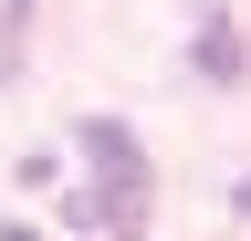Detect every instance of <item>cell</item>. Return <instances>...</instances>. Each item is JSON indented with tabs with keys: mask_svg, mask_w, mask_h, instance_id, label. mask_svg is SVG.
I'll return each mask as SVG.
<instances>
[{
	"mask_svg": "<svg viewBox=\"0 0 251 241\" xmlns=\"http://www.w3.org/2000/svg\"><path fill=\"white\" fill-rule=\"evenodd\" d=\"M84 158H94V220L136 241L147 231V189H157V178H147V147L126 136L115 115H84Z\"/></svg>",
	"mask_w": 251,
	"mask_h": 241,
	"instance_id": "6da1fadb",
	"label": "cell"
},
{
	"mask_svg": "<svg viewBox=\"0 0 251 241\" xmlns=\"http://www.w3.org/2000/svg\"><path fill=\"white\" fill-rule=\"evenodd\" d=\"M0 241H42V231H21V220H11V231H0Z\"/></svg>",
	"mask_w": 251,
	"mask_h": 241,
	"instance_id": "277c9868",
	"label": "cell"
},
{
	"mask_svg": "<svg viewBox=\"0 0 251 241\" xmlns=\"http://www.w3.org/2000/svg\"><path fill=\"white\" fill-rule=\"evenodd\" d=\"M230 199H241V220H251V178H241V189H230Z\"/></svg>",
	"mask_w": 251,
	"mask_h": 241,
	"instance_id": "3957f363",
	"label": "cell"
},
{
	"mask_svg": "<svg viewBox=\"0 0 251 241\" xmlns=\"http://www.w3.org/2000/svg\"><path fill=\"white\" fill-rule=\"evenodd\" d=\"M199 74H209V84H241V32H230L220 11L199 21Z\"/></svg>",
	"mask_w": 251,
	"mask_h": 241,
	"instance_id": "7a4b0ae2",
	"label": "cell"
}]
</instances>
